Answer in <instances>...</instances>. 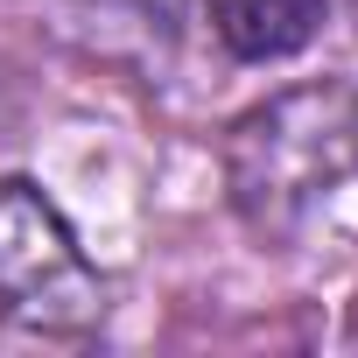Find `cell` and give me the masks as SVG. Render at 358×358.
Instances as JSON below:
<instances>
[{"label": "cell", "mask_w": 358, "mask_h": 358, "mask_svg": "<svg viewBox=\"0 0 358 358\" xmlns=\"http://www.w3.org/2000/svg\"><path fill=\"white\" fill-rule=\"evenodd\" d=\"M351 176H358V85L351 78L288 85L260 99L253 113H239L225 134V197L267 239L295 232Z\"/></svg>", "instance_id": "1"}, {"label": "cell", "mask_w": 358, "mask_h": 358, "mask_svg": "<svg viewBox=\"0 0 358 358\" xmlns=\"http://www.w3.org/2000/svg\"><path fill=\"white\" fill-rule=\"evenodd\" d=\"M99 316H106V281L85 260L78 232L29 176H8L0 183V323L71 337L92 330Z\"/></svg>", "instance_id": "2"}, {"label": "cell", "mask_w": 358, "mask_h": 358, "mask_svg": "<svg viewBox=\"0 0 358 358\" xmlns=\"http://www.w3.org/2000/svg\"><path fill=\"white\" fill-rule=\"evenodd\" d=\"M204 8H211V29L232 57L267 64V57H295L323 29L330 0H204Z\"/></svg>", "instance_id": "3"}, {"label": "cell", "mask_w": 358, "mask_h": 358, "mask_svg": "<svg viewBox=\"0 0 358 358\" xmlns=\"http://www.w3.org/2000/svg\"><path fill=\"white\" fill-rule=\"evenodd\" d=\"M351 344H358V309H351Z\"/></svg>", "instance_id": "4"}]
</instances>
